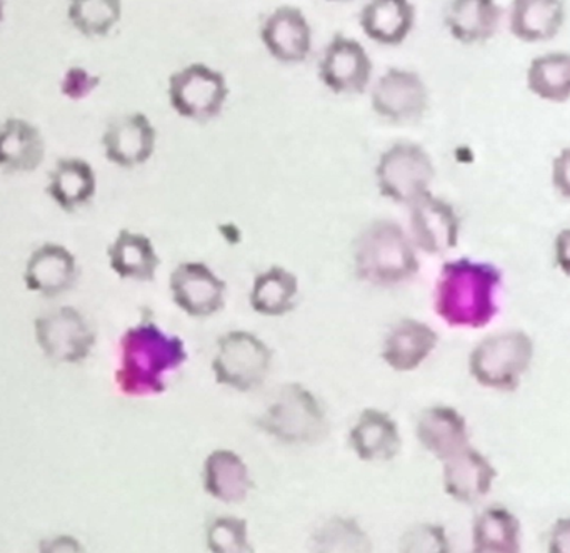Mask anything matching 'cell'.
<instances>
[{
	"mask_svg": "<svg viewBox=\"0 0 570 553\" xmlns=\"http://www.w3.org/2000/svg\"><path fill=\"white\" fill-rule=\"evenodd\" d=\"M104 156L114 166L134 169L156 153L157 129L144 113H127L107 124L100 137Z\"/></svg>",
	"mask_w": 570,
	"mask_h": 553,
	"instance_id": "7c38bea8",
	"label": "cell"
},
{
	"mask_svg": "<svg viewBox=\"0 0 570 553\" xmlns=\"http://www.w3.org/2000/svg\"><path fill=\"white\" fill-rule=\"evenodd\" d=\"M501 287L502 271L494 264L471 258L449 261L435 284V313L452 328L488 327L498 317Z\"/></svg>",
	"mask_w": 570,
	"mask_h": 553,
	"instance_id": "7a4b0ae2",
	"label": "cell"
},
{
	"mask_svg": "<svg viewBox=\"0 0 570 553\" xmlns=\"http://www.w3.org/2000/svg\"><path fill=\"white\" fill-rule=\"evenodd\" d=\"M534 340L525 331L491 334L475 345L469 357V373L488 390H518L534 361Z\"/></svg>",
	"mask_w": 570,
	"mask_h": 553,
	"instance_id": "277c9868",
	"label": "cell"
},
{
	"mask_svg": "<svg viewBox=\"0 0 570 553\" xmlns=\"http://www.w3.org/2000/svg\"><path fill=\"white\" fill-rule=\"evenodd\" d=\"M122 0H67L70 27L86 39H104L122 20Z\"/></svg>",
	"mask_w": 570,
	"mask_h": 553,
	"instance_id": "4dcf8cb0",
	"label": "cell"
},
{
	"mask_svg": "<svg viewBox=\"0 0 570 553\" xmlns=\"http://www.w3.org/2000/svg\"><path fill=\"white\" fill-rule=\"evenodd\" d=\"M46 137L39 126L23 117H7L0 123V171L30 174L46 159Z\"/></svg>",
	"mask_w": 570,
	"mask_h": 553,
	"instance_id": "d6986e66",
	"label": "cell"
},
{
	"mask_svg": "<svg viewBox=\"0 0 570 553\" xmlns=\"http://www.w3.org/2000/svg\"><path fill=\"white\" fill-rule=\"evenodd\" d=\"M297 294V276L283 266H273L254 280L250 307L263 317H284L294 310Z\"/></svg>",
	"mask_w": 570,
	"mask_h": 553,
	"instance_id": "f1b7e54d",
	"label": "cell"
},
{
	"mask_svg": "<svg viewBox=\"0 0 570 553\" xmlns=\"http://www.w3.org/2000/svg\"><path fill=\"white\" fill-rule=\"evenodd\" d=\"M328 2H348V0H328Z\"/></svg>",
	"mask_w": 570,
	"mask_h": 553,
	"instance_id": "74e56055",
	"label": "cell"
},
{
	"mask_svg": "<svg viewBox=\"0 0 570 553\" xmlns=\"http://www.w3.org/2000/svg\"><path fill=\"white\" fill-rule=\"evenodd\" d=\"M521 541V522L501 505L485 508L472 525V547L478 553H518Z\"/></svg>",
	"mask_w": 570,
	"mask_h": 553,
	"instance_id": "83f0119b",
	"label": "cell"
},
{
	"mask_svg": "<svg viewBox=\"0 0 570 553\" xmlns=\"http://www.w3.org/2000/svg\"><path fill=\"white\" fill-rule=\"evenodd\" d=\"M261 39L283 64H302L312 52V27L298 7L281 6L264 19Z\"/></svg>",
	"mask_w": 570,
	"mask_h": 553,
	"instance_id": "2e32d148",
	"label": "cell"
},
{
	"mask_svg": "<svg viewBox=\"0 0 570 553\" xmlns=\"http://www.w3.org/2000/svg\"><path fill=\"white\" fill-rule=\"evenodd\" d=\"M207 549L216 553L253 552L247 537V522L220 517L210 522L206 531Z\"/></svg>",
	"mask_w": 570,
	"mask_h": 553,
	"instance_id": "1f68e13d",
	"label": "cell"
},
{
	"mask_svg": "<svg viewBox=\"0 0 570 553\" xmlns=\"http://www.w3.org/2000/svg\"><path fill=\"white\" fill-rule=\"evenodd\" d=\"M552 186L559 196L570 201V147H564L552 161Z\"/></svg>",
	"mask_w": 570,
	"mask_h": 553,
	"instance_id": "836d02e7",
	"label": "cell"
},
{
	"mask_svg": "<svg viewBox=\"0 0 570 553\" xmlns=\"http://www.w3.org/2000/svg\"><path fill=\"white\" fill-rule=\"evenodd\" d=\"M502 7L498 0H451L445 10V29L465 46L485 42L501 27Z\"/></svg>",
	"mask_w": 570,
	"mask_h": 553,
	"instance_id": "603a6c76",
	"label": "cell"
},
{
	"mask_svg": "<svg viewBox=\"0 0 570 553\" xmlns=\"http://www.w3.org/2000/svg\"><path fill=\"white\" fill-rule=\"evenodd\" d=\"M107 258L110 270L117 276L139 283L156 280L160 266V258L153 241L137 231L120 230L107 248Z\"/></svg>",
	"mask_w": 570,
	"mask_h": 553,
	"instance_id": "d4e9b609",
	"label": "cell"
},
{
	"mask_svg": "<svg viewBox=\"0 0 570 553\" xmlns=\"http://www.w3.org/2000/svg\"><path fill=\"white\" fill-rule=\"evenodd\" d=\"M372 109L395 124L414 123L429 107V89L414 70L392 67L372 87Z\"/></svg>",
	"mask_w": 570,
	"mask_h": 553,
	"instance_id": "8fae6325",
	"label": "cell"
},
{
	"mask_svg": "<svg viewBox=\"0 0 570 553\" xmlns=\"http://www.w3.org/2000/svg\"><path fill=\"white\" fill-rule=\"evenodd\" d=\"M355 271L374 287L391 288L407 283L417 274L414 241L392 221H375L362 231L354 248Z\"/></svg>",
	"mask_w": 570,
	"mask_h": 553,
	"instance_id": "3957f363",
	"label": "cell"
},
{
	"mask_svg": "<svg viewBox=\"0 0 570 553\" xmlns=\"http://www.w3.org/2000/svg\"><path fill=\"white\" fill-rule=\"evenodd\" d=\"M273 365L271 348L249 331H229L217 341L213 371L216 381L237 391H250L266 381Z\"/></svg>",
	"mask_w": 570,
	"mask_h": 553,
	"instance_id": "9c48e42d",
	"label": "cell"
},
{
	"mask_svg": "<svg viewBox=\"0 0 570 553\" xmlns=\"http://www.w3.org/2000/svg\"><path fill=\"white\" fill-rule=\"evenodd\" d=\"M498 470L485 455L469 445L444 462V491L461 504H478L491 494Z\"/></svg>",
	"mask_w": 570,
	"mask_h": 553,
	"instance_id": "ac0fdd59",
	"label": "cell"
},
{
	"mask_svg": "<svg viewBox=\"0 0 570 553\" xmlns=\"http://www.w3.org/2000/svg\"><path fill=\"white\" fill-rule=\"evenodd\" d=\"M528 89L539 99L562 104L570 99V54L548 52L529 64Z\"/></svg>",
	"mask_w": 570,
	"mask_h": 553,
	"instance_id": "f546056e",
	"label": "cell"
},
{
	"mask_svg": "<svg viewBox=\"0 0 570 553\" xmlns=\"http://www.w3.org/2000/svg\"><path fill=\"white\" fill-rule=\"evenodd\" d=\"M371 56L358 40L335 33L318 62L321 83L337 96H355L367 89L372 79Z\"/></svg>",
	"mask_w": 570,
	"mask_h": 553,
	"instance_id": "30bf717a",
	"label": "cell"
},
{
	"mask_svg": "<svg viewBox=\"0 0 570 553\" xmlns=\"http://www.w3.org/2000/svg\"><path fill=\"white\" fill-rule=\"evenodd\" d=\"M226 281L200 261L179 264L170 274L174 303L193 318L219 313L226 304Z\"/></svg>",
	"mask_w": 570,
	"mask_h": 553,
	"instance_id": "4fadbf2b",
	"label": "cell"
},
{
	"mask_svg": "<svg viewBox=\"0 0 570 553\" xmlns=\"http://www.w3.org/2000/svg\"><path fill=\"white\" fill-rule=\"evenodd\" d=\"M564 22V0H512L509 29L522 42H548L561 32Z\"/></svg>",
	"mask_w": 570,
	"mask_h": 553,
	"instance_id": "484cf974",
	"label": "cell"
},
{
	"mask_svg": "<svg viewBox=\"0 0 570 553\" xmlns=\"http://www.w3.org/2000/svg\"><path fill=\"white\" fill-rule=\"evenodd\" d=\"M549 552L570 553V517H562L549 532Z\"/></svg>",
	"mask_w": 570,
	"mask_h": 553,
	"instance_id": "e575fe53",
	"label": "cell"
},
{
	"mask_svg": "<svg viewBox=\"0 0 570 553\" xmlns=\"http://www.w3.org/2000/svg\"><path fill=\"white\" fill-rule=\"evenodd\" d=\"M204 488L210 497L224 504H240L253 491L246 462L233 450H214L204 462Z\"/></svg>",
	"mask_w": 570,
	"mask_h": 553,
	"instance_id": "4316f807",
	"label": "cell"
},
{
	"mask_svg": "<svg viewBox=\"0 0 570 553\" xmlns=\"http://www.w3.org/2000/svg\"><path fill=\"white\" fill-rule=\"evenodd\" d=\"M102 77L82 66H70L60 77L59 90L66 99L79 103L99 89Z\"/></svg>",
	"mask_w": 570,
	"mask_h": 553,
	"instance_id": "d6a6232c",
	"label": "cell"
},
{
	"mask_svg": "<svg viewBox=\"0 0 570 553\" xmlns=\"http://www.w3.org/2000/svg\"><path fill=\"white\" fill-rule=\"evenodd\" d=\"M167 96L177 116L194 123H209L223 114L229 86L219 70L194 62L169 77Z\"/></svg>",
	"mask_w": 570,
	"mask_h": 553,
	"instance_id": "8992f818",
	"label": "cell"
},
{
	"mask_svg": "<svg viewBox=\"0 0 570 553\" xmlns=\"http://www.w3.org/2000/svg\"><path fill=\"white\" fill-rule=\"evenodd\" d=\"M554 263L564 276L570 278V227L559 231L554 240Z\"/></svg>",
	"mask_w": 570,
	"mask_h": 553,
	"instance_id": "d590c367",
	"label": "cell"
},
{
	"mask_svg": "<svg viewBox=\"0 0 570 553\" xmlns=\"http://www.w3.org/2000/svg\"><path fill=\"white\" fill-rule=\"evenodd\" d=\"M415 6L411 0H368L361 12L362 32L372 42L401 46L415 26Z\"/></svg>",
	"mask_w": 570,
	"mask_h": 553,
	"instance_id": "cb8c5ba5",
	"label": "cell"
},
{
	"mask_svg": "<svg viewBox=\"0 0 570 553\" xmlns=\"http://www.w3.org/2000/svg\"><path fill=\"white\" fill-rule=\"evenodd\" d=\"M96 193V169L83 157H59L47 176V197L63 213H77L89 206Z\"/></svg>",
	"mask_w": 570,
	"mask_h": 553,
	"instance_id": "e0dca14e",
	"label": "cell"
},
{
	"mask_svg": "<svg viewBox=\"0 0 570 553\" xmlns=\"http://www.w3.org/2000/svg\"><path fill=\"white\" fill-rule=\"evenodd\" d=\"M438 345L439 334L434 328L424 321L407 318L389 331L382 348V360L401 373L414 371L431 357Z\"/></svg>",
	"mask_w": 570,
	"mask_h": 553,
	"instance_id": "44dd1931",
	"label": "cell"
},
{
	"mask_svg": "<svg viewBox=\"0 0 570 553\" xmlns=\"http://www.w3.org/2000/svg\"><path fill=\"white\" fill-rule=\"evenodd\" d=\"M186 361L187 350L183 338L166 333L153 320H142L120 338L117 388L130 398L164 394L167 377Z\"/></svg>",
	"mask_w": 570,
	"mask_h": 553,
	"instance_id": "6da1fadb",
	"label": "cell"
},
{
	"mask_svg": "<svg viewBox=\"0 0 570 553\" xmlns=\"http://www.w3.org/2000/svg\"><path fill=\"white\" fill-rule=\"evenodd\" d=\"M259 427L284 444H315L327 435V417L314 394L291 384L266 408Z\"/></svg>",
	"mask_w": 570,
	"mask_h": 553,
	"instance_id": "5b68a950",
	"label": "cell"
},
{
	"mask_svg": "<svg viewBox=\"0 0 570 553\" xmlns=\"http://www.w3.org/2000/svg\"><path fill=\"white\" fill-rule=\"evenodd\" d=\"M33 338L43 357L60 365L83 363L97 343L92 324L73 307H57L37 317Z\"/></svg>",
	"mask_w": 570,
	"mask_h": 553,
	"instance_id": "52a82bcc",
	"label": "cell"
},
{
	"mask_svg": "<svg viewBox=\"0 0 570 553\" xmlns=\"http://www.w3.org/2000/svg\"><path fill=\"white\" fill-rule=\"evenodd\" d=\"M348 444L362 462H391L401 452V431L391 415L367 408L348 431Z\"/></svg>",
	"mask_w": 570,
	"mask_h": 553,
	"instance_id": "7402d4cb",
	"label": "cell"
},
{
	"mask_svg": "<svg viewBox=\"0 0 570 553\" xmlns=\"http://www.w3.org/2000/svg\"><path fill=\"white\" fill-rule=\"evenodd\" d=\"M415 434L422 447L441 462L454 457L471 442L464 415L444 405L422 411Z\"/></svg>",
	"mask_w": 570,
	"mask_h": 553,
	"instance_id": "ffe728a7",
	"label": "cell"
},
{
	"mask_svg": "<svg viewBox=\"0 0 570 553\" xmlns=\"http://www.w3.org/2000/svg\"><path fill=\"white\" fill-rule=\"evenodd\" d=\"M435 177L432 157L414 143H397L385 149L375 166V181L382 196L411 206L429 193Z\"/></svg>",
	"mask_w": 570,
	"mask_h": 553,
	"instance_id": "ba28073f",
	"label": "cell"
},
{
	"mask_svg": "<svg viewBox=\"0 0 570 553\" xmlns=\"http://www.w3.org/2000/svg\"><path fill=\"white\" fill-rule=\"evenodd\" d=\"M23 284L30 293L53 300L69 293L79 280L76 254L60 243H42L29 254L23 268Z\"/></svg>",
	"mask_w": 570,
	"mask_h": 553,
	"instance_id": "5bb4252c",
	"label": "cell"
},
{
	"mask_svg": "<svg viewBox=\"0 0 570 553\" xmlns=\"http://www.w3.org/2000/svg\"><path fill=\"white\" fill-rule=\"evenodd\" d=\"M6 20V0H0V26Z\"/></svg>",
	"mask_w": 570,
	"mask_h": 553,
	"instance_id": "8d00e7d4",
	"label": "cell"
},
{
	"mask_svg": "<svg viewBox=\"0 0 570 553\" xmlns=\"http://www.w3.org/2000/svg\"><path fill=\"white\" fill-rule=\"evenodd\" d=\"M412 241L428 254H444L458 246L461 217L451 203L429 191L411 204Z\"/></svg>",
	"mask_w": 570,
	"mask_h": 553,
	"instance_id": "9a60e30c",
	"label": "cell"
}]
</instances>
